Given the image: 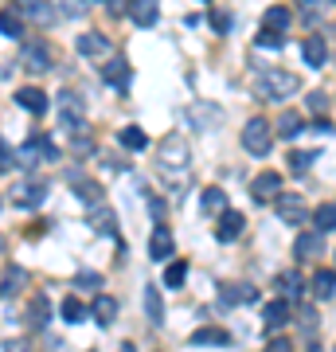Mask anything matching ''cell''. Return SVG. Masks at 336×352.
Segmentation results:
<instances>
[{"label": "cell", "instance_id": "43", "mask_svg": "<svg viewBox=\"0 0 336 352\" xmlns=\"http://www.w3.org/2000/svg\"><path fill=\"white\" fill-rule=\"evenodd\" d=\"M254 43H258V47H282V43H286V36H278V32H258V39H254Z\"/></svg>", "mask_w": 336, "mask_h": 352}, {"label": "cell", "instance_id": "10", "mask_svg": "<svg viewBox=\"0 0 336 352\" xmlns=\"http://www.w3.org/2000/svg\"><path fill=\"white\" fill-rule=\"evenodd\" d=\"M75 47H78V55H87V59H106L110 55V39L102 36V32H82V36L75 39Z\"/></svg>", "mask_w": 336, "mask_h": 352}, {"label": "cell", "instance_id": "44", "mask_svg": "<svg viewBox=\"0 0 336 352\" xmlns=\"http://www.w3.org/2000/svg\"><path fill=\"white\" fill-rule=\"evenodd\" d=\"M301 12H305V20H317V16L324 12V0H298Z\"/></svg>", "mask_w": 336, "mask_h": 352}, {"label": "cell", "instance_id": "13", "mask_svg": "<svg viewBox=\"0 0 336 352\" xmlns=\"http://www.w3.org/2000/svg\"><path fill=\"white\" fill-rule=\"evenodd\" d=\"M243 227H247V219L227 208V212L219 215V223H215V239H219V243H235L238 235H243Z\"/></svg>", "mask_w": 336, "mask_h": 352}, {"label": "cell", "instance_id": "22", "mask_svg": "<svg viewBox=\"0 0 336 352\" xmlns=\"http://www.w3.org/2000/svg\"><path fill=\"white\" fill-rule=\"evenodd\" d=\"M16 8H20V12H27L36 24H55V20H59V16H55V8H51V4H43V0H16Z\"/></svg>", "mask_w": 336, "mask_h": 352}, {"label": "cell", "instance_id": "8", "mask_svg": "<svg viewBox=\"0 0 336 352\" xmlns=\"http://www.w3.org/2000/svg\"><path fill=\"white\" fill-rule=\"evenodd\" d=\"M161 164L164 168H188V141L176 138V133H168V138L161 141Z\"/></svg>", "mask_w": 336, "mask_h": 352}, {"label": "cell", "instance_id": "17", "mask_svg": "<svg viewBox=\"0 0 336 352\" xmlns=\"http://www.w3.org/2000/svg\"><path fill=\"white\" fill-rule=\"evenodd\" d=\"M301 59L317 71V67H324V59H328V43H324L321 36H309V39H301Z\"/></svg>", "mask_w": 336, "mask_h": 352}, {"label": "cell", "instance_id": "34", "mask_svg": "<svg viewBox=\"0 0 336 352\" xmlns=\"http://www.w3.org/2000/svg\"><path fill=\"white\" fill-rule=\"evenodd\" d=\"M313 223H317V231H333L336 227V204H321V208H317V212H313Z\"/></svg>", "mask_w": 336, "mask_h": 352}, {"label": "cell", "instance_id": "11", "mask_svg": "<svg viewBox=\"0 0 336 352\" xmlns=\"http://www.w3.org/2000/svg\"><path fill=\"white\" fill-rule=\"evenodd\" d=\"M250 192H254V200H278V196H282V173H274V168H270V173H258L254 176V184H250Z\"/></svg>", "mask_w": 336, "mask_h": 352}, {"label": "cell", "instance_id": "3", "mask_svg": "<svg viewBox=\"0 0 336 352\" xmlns=\"http://www.w3.org/2000/svg\"><path fill=\"white\" fill-rule=\"evenodd\" d=\"M301 90V78L289 75V71H266V75L258 78V94L262 98H289V94H298Z\"/></svg>", "mask_w": 336, "mask_h": 352}, {"label": "cell", "instance_id": "36", "mask_svg": "<svg viewBox=\"0 0 336 352\" xmlns=\"http://www.w3.org/2000/svg\"><path fill=\"white\" fill-rule=\"evenodd\" d=\"M184 278H188V263H184V258H176V263L164 270V286H168V289H180V286H184Z\"/></svg>", "mask_w": 336, "mask_h": 352}, {"label": "cell", "instance_id": "16", "mask_svg": "<svg viewBox=\"0 0 336 352\" xmlns=\"http://www.w3.org/2000/svg\"><path fill=\"white\" fill-rule=\"evenodd\" d=\"M262 321H266V329H282V325H289V321H293V305L282 302V298H274V302L262 309Z\"/></svg>", "mask_w": 336, "mask_h": 352}, {"label": "cell", "instance_id": "47", "mask_svg": "<svg viewBox=\"0 0 336 352\" xmlns=\"http://www.w3.org/2000/svg\"><path fill=\"white\" fill-rule=\"evenodd\" d=\"M94 153V141L90 138H75V157H90Z\"/></svg>", "mask_w": 336, "mask_h": 352}, {"label": "cell", "instance_id": "21", "mask_svg": "<svg viewBox=\"0 0 336 352\" xmlns=\"http://www.w3.org/2000/svg\"><path fill=\"white\" fill-rule=\"evenodd\" d=\"M192 344H199V349H227L231 344V333L227 329H196L192 333Z\"/></svg>", "mask_w": 336, "mask_h": 352}, {"label": "cell", "instance_id": "39", "mask_svg": "<svg viewBox=\"0 0 336 352\" xmlns=\"http://www.w3.org/2000/svg\"><path fill=\"white\" fill-rule=\"evenodd\" d=\"M313 161H317V153H313V149H298V153H289V168H293V173H309Z\"/></svg>", "mask_w": 336, "mask_h": 352}, {"label": "cell", "instance_id": "48", "mask_svg": "<svg viewBox=\"0 0 336 352\" xmlns=\"http://www.w3.org/2000/svg\"><path fill=\"white\" fill-rule=\"evenodd\" d=\"M301 325H305V333H313V329H317V314H313V309H305V305H301V317H298Z\"/></svg>", "mask_w": 336, "mask_h": 352}, {"label": "cell", "instance_id": "38", "mask_svg": "<svg viewBox=\"0 0 336 352\" xmlns=\"http://www.w3.org/2000/svg\"><path fill=\"white\" fill-rule=\"evenodd\" d=\"M258 289L254 286H223V302H254Z\"/></svg>", "mask_w": 336, "mask_h": 352}, {"label": "cell", "instance_id": "25", "mask_svg": "<svg viewBox=\"0 0 336 352\" xmlns=\"http://www.w3.org/2000/svg\"><path fill=\"white\" fill-rule=\"evenodd\" d=\"M149 254H153V258H168V254H172V231H168L164 223H157V231H153Z\"/></svg>", "mask_w": 336, "mask_h": 352}, {"label": "cell", "instance_id": "6", "mask_svg": "<svg viewBox=\"0 0 336 352\" xmlns=\"http://www.w3.org/2000/svg\"><path fill=\"white\" fill-rule=\"evenodd\" d=\"M274 212H278V219H286V223H301V219L309 215V208H305V200H301L298 192H282L274 200Z\"/></svg>", "mask_w": 336, "mask_h": 352}, {"label": "cell", "instance_id": "35", "mask_svg": "<svg viewBox=\"0 0 336 352\" xmlns=\"http://www.w3.org/2000/svg\"><path fill=\"white\" fill-rule=\"evenodd\" d=\"M90 227H94V231H106V235H117V219H113L106 208H94V215H90Z\"/></svg>", "mask_w": 336, "mask_h": 352}, {"label": "cell", "instance_id": "40", "mask_svg": "<svg viewBox=\"0 0 336 352\" xmlns=\"http://www.w3.org/2000/svg\"><path fill=\"white\" fill-rule=\"evenodd\" d=\"M82 317H87V305L78 302V298H67V302H63V321H71V325H78Z\"/></svg>", "mask_w": 336, "mask_h": 352}, {"label": "cell", "instance_id": "31", "mask_svg": "<svg viewBox=\"0 0 336 352\" xmlns=\"http://www.w3.org/2000/svg\"><path fill=\"white\" fill-rule=\"evenodd\" d=\"M24 270H20V266H8V270H4V282H0V298H12L16 289H24Z\"/></svg>", "mask_w": 336, "mask_h": 352}, {"label": "cell", "instance_id": "5", "mask_svg": "<svg viewBox=\"0 0 336 352\" xmlns=\"http://www.w3.org/2000/svg\"><path fill=\"white\" fill-rule=\"evenodd\" d=\"M20 59H24V67L32 71V75H43V71H51V47L43 43V39H32V43H24L20 47Z\"/></svg>", "mask_w": 336, "mask_h": 352}, {"label": "cell", "instance_id": "18", "mask_svg": "<svg viewBox=\"0 0 336 352\" xmlns=\"http://www.w3.org/2000/svg\"><path fill=\"white\" fill-rule=\"evenodd\" d=\"M321 251H324V239H321V231H309V235H298V243H293V254H298V263H309V258H317Z\"/></svg>", "mask_w": 336, "mask_h": 352}, {"label": "cell", "instance_id": "29", "mask_svg": "<svg viewBox=\"0 0 336 352\" xmlns=\"http://www.w3.org/2000/svg\"><path fill=\"white\" fill-rule=\"evenodd\" d=\"M313 294H317L321 302L333 298V294H336V274H333V270H317V274H313Z\"/></svg>", "mask_w": 336, "mask_h": 352}, {"label": "cell", "instance_id": "20", "mask_svg": "<svg viewBox=\"0 0 336 352\" xmlns=\"http://www.w3.org/2000/svg\"><path fill=\"white\" fill-rule=\"evenodd\" d=\"M16 106H24L27 113H43L47 110V94L39 87H20L16 90Z\"/></svg>", "mask_w": 336, "mask_h": 352}, {"label": "cell", "instance_id": "4", "mask_svg": "<svg viewBox=\"0 0 336 352\" xmlns=\"http://www.w3.org/2000/svg\"><path fill=\"white\" fill-rule=\"evenodd\" d=\"M16 161H20V168H36L39 161H59V149L51 145V138L39 133V138H32L24 149L16 153Z\"/></svg>", "mask_w": 336, "mask_h": 352}, {"label": "cell", "instance_id": "50", "mask_svg": "<svg viewBox=\"0 0 336 352\" xmlns=\"http://www.w3.org/2000/svg\"><path fill=\"white\" fill-rule=\"evenodd\" d=\"M122 352H137V349H133V344H122Z\"/></svg>", "mask_w": 336, "mask_h": 352}, {"label": "cell", "instance_id": "42", "mask_svg": "<svg viewBox=\"0 0 336 352\" xmlns=\"http://www.w3.org/2000/svg\"><path fill=\"white\" fill-rule=\"evenodd\" d=\"M212 28L219 32V36L231 32V12H227V8H215V12H212Z\"/></svg>", "mask_w": 336, "mask_h": 352}, {"label": "cell", "instance_id": "23", "mask_svg": "<svg viewBox=\"0 0 336 352\" xmlns=\"http://www.w3.org/2000/svg\"><path fill=\"white\" fill-rule=\"evenodd\" d=\"M141 305H145V314H149L153 325H164V302H161V289H157V286H145V294H141Z\"/></svg>", "mask_w": 336, "mask_h": 352}, {"label": "cell", "instance_id": "37", "mask_svg": "<svg viewBox=\"0 0 336 352\" xmlns=\"http://www.w3.org/2000/svg\"><path fill=\"white\" fill-rule=\"evenodd\" d=\"M43 321H47V302H43V298H36V302H32V309L24 314V325L27 329H39Z\"/></svg>", "mask_w": 336, "mask_h": 352}, {"label": "cell", "instance_id": "33", "mask_svg": "<svg viewBox=\"0 0 336 352\" xmlns=\"http://www.w3.org/2000/svg\"><path fill=\"white\" fill-rule=\"evenodd\" d=\"M0 32H4L8 39H20V32H24V20L16 16V8H4V12H0Z\"/></svg>", "mask_w": 336, "mask_h": 352}, {"label": "cell", "instance_id": "26", "mask_svg": "<svg viewBox=\"0 0 336 352\" xmlns=\"http://www.w3.org/2000/svg\"><path fill=\"white\" fill-rule=\"evenodd\" d=\"M117 141H122V149H133V153H145L149 149V133L137 126H125L122 133H117Z\"/></svg>", "mask_w": 336, "mask_h": 352}, {"label": "cell", "instance_id": "7", "mask_svg": "<svg viewBox=\"0 0 336 352\" xmlns=\"http://www.w3.org/2000/svg\"><path fill=\"white\" fill-rule=\"evenodd\" d=\"M43 196H47V184L43 180H24V184H16L12 188V200H16V208H39L43 204Z\"/></svg>", "mask_w": 336, "mask_h": 352}, {"label": "cell", "instance_id": "15", "mask_svg": "<svg viewBox=\"0 0 336 352\" xmlns=\"http://www.w3.org/2000/svg\"><path fill=\"white\" fill-rule=\"evenodd\" d=\"M289 24H293V12H289L286 4H270L266 16H262V32H278V36H286Z\"/></svg>", "mask_w": 336, "mask_h": 352}, {"label": "cell", "instance_id": "19", "mask_svg": "<svg viewBox=\"0 0 336 352\" xmlns=\"http://www.w3.org/2000/svg\"><path fill=\"white\" fill-rule=\"evenodd\" d=\"M278 294H282V302H301V298H305V278L301 274H293V270H289V274H282L278 278Z\"/></svg>", "mask_w": 336, "mask_h": 352}, {"label": "cell", "instance_id": "2", "mask_svg": "<svg viewBox=\"0 0 336 352\" xmlns=\"http://www.w3.org/2000/svg\"><path fill=\"white\" fill-rule=\"evenodd\" d=\"M243 149L250 157H270V149H274V126L266 118H250L247 126H243Z\"/></svg>", "mask_w": 336, "mask_h": 352}, {"label": "cell", "instance_id": "45", "mask_svg": "<svg viewBox=\"0 0 336 352\" xmlns=\"http://www.w3.org/2000/svg\"><path fill=\"white\" fill-rule=\"evenodd\" d=\"M12 161H16V157H12V149H8V141L0 138V173H8V168H12Z\"/></svg>", "mask_w": 336, "mask_h": 352}, {"label": "cell", "instance_id": "46", "mask_svg": "<svg viewBox=\"0 0 336 352\" xmlns=\"http://www.w3.org/2000/svg\"><path fill=\"white\" fill-rule=\"evenodd\" d=\"M262 352H293V340H286V337H274L270 344H266V349H262Z\"/></svg>", "mask_w": 336, "mask_h": 352}, {"label": "cell", "instance_id": "24", "mask_svg": "<svg viewBox=\"0 0 336 352\" xmlns=\"http://www.w3.org/2000/svg\"><path fill=\"white\" fill-rule=\"evenodd\" d=\"M199 208H203V215H219L227 212V192L223 188H203V196H199Z\"/></svg>", "mask_w": 336, "mask_h": 352}, {"label": "cell", "instance_id": "1", "mask_svg": "<svg viewBox=\"0 0 336 352\" xmlns=\"http://www.w3.org/2000/svg\"><path fill=\"white\" fill-rule=\"evenodd\" d=\"M55 118H59L63 129L78 133V126L87 122V102H82V94L78 90H59L55 94Z\"/></svg>", "mask_w": 336, "mask_h": 352}, {"label": "cell", "instance_id": "49", "mask_svg": "<svg viewBox=\"0 0 336 352\" xmlns=\"http://www.w3.org/2000/svg\"><path fill=\"white\" fill-rule=\"evenodd\" d=\"M324 106H328V94H317V90H313L309 94V110H324Z\"/></svg>", "mask_w": 336, "mask_h": 352}, {"label": "cell", "instance_id": "28", "mask_svg": "<svg viewBox=\"0 0 336 352\" xmlns=\"http://www.w3.org/2000/svg\"><path fill=\"white\" fill-rule=\"evenodd\" d=\"M75 196L82 204H94V208H98V204L106 200V188H102L98 180H75Z\"/></svg>", "mask_w": 336, "mask_h": 352}, {"label": "cell", "instance_id": "12", "mask_svg": "<svg viewBox=\"0 0 336 352\" xmlns=\"http://www.w3.org/2000/svg\"><path fill=\"white\" fill-rule=\"evenodd\" d=\"M102 78H106L113 90H122V94H125V90H129V78H133V71H129V63H125L122 55H113L110 63L102 67Z\"/></svg>", "mask_w": 336, "mask_h": 352}, {"label": "cell", "instance_id": "14", "mask_svg": "<svg viewBox=\"0 0 336 352\" xmlns=\"http://www.w3.org/2000/svg\"><path fill=\"white\" fill-rule=\"evenodd\" d=\"M184 118L192 122V129H212V126H219V106H203V102H196V106H188L184 110Z\"/></svg>", "mask_w": 336, "mask_h": 352}, {"label": "cell", "instance_id": "32", "mask_svg": "<svg viewBox=\"0 0 336 352\" xmlns=\"http://www.w3.org/2000/svg\"><path fill=\"white\" fill-rule=\"evenodd\" d=\"M301 126H305V122H301V113H282V118H278V126H274V138H298Z\"/></svg>", "mask_w": 336, "mask_h": 352}, {"label": "cell", "instance_id": "9", "mask_svg": "<svg viewBox=\"0 0 336 352\" xmlns=\"http://www.w3.org/2000/svg\"><path fill=\"white\" fill-rule=\"evenodd\" d=\"M125 12H129V20H133L137 28H153L157 16H161V0H129Z\"/></svg>", "mask_w": 336, "mask_h": 352}, {"label": "cell", "instance_id": "30", "mask_svg": "<svg viewBox=\"0 0 336 352\" xmlns=\"http://www.w3.org/2000/svg\"><path fill=\"white\" fill-rule=\"evenodd\" d=\"M51 8H55V16H67V20H78V16L87 12V0H47Z\"/></svg>", "mask_w": 336, "mask_h": 352}, {"label": "cell", "instance_id": "27", "mask_svg": "<svg viewBox=\"0 0 336 352\" xmlns=\"http://www.w3.org/2000/svg\"><path fill=\"white\" fill-rule=\"evenodd\" d=\"M113 317H117V298L98 294V298H94V321H98V325H113Z\"/></svg>", "mask_w": 336, "mask_h": 352}, {"label": "cell", "instance_id": "41", "mask_svg": "<svg viewBox=\"0 0 336 352\" xmlns=\"http://www.w3.org/2000/svg\"><path fill=\"white\" fill-rule=\"evenodd\" d=\"M78 289H102V274H94V270H82V274L75 278Z\"/></svg>", "mask_w": 336, "mask_h": 352}]
</instances>
